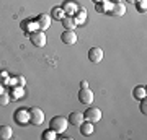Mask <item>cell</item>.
<instances>
[{
    "mask_svg": "<svg viewBox=\"0 0 147 140\" xmlns=\"http://www.w3.org/2000/svg\"><path fill=\"white\" fill-rule=\"evenodd\" d=\"M67 125H69V121L64 116H56L49 122V129H53L56 134H62V132L67 130Z\"/></svg>",
    "mask_w": 147,
    "mask_h": 140,
    "instance_id": "1",
    "label": "cell"
},
{
    "mask_svg": "<svg viewBox=\"0 0 147 140\" xmlns=\"http://www.w3.org/2000/svg\"><path fill=\"white\" fill-rule=\"evenodd\" d=\"M30 39H31L33 46H36V47L46 46V34H44V31H41V29H36V31L30 33Z\"/></svg>",
    "mask_w": 147,
    "mask_h": 140,
    "instance_id": "2",
    "label": "cell"
},
{
    "mask_svg": "<svg viewBox=\"0 0 147 140\" xmlns=\"http://www.w3.org/2000/svg\"><path fill=\"white\" fill-rule=\"evenodd\" d=\"M30 122L33 125H41L44 122V114L39 108H31L30 109Z\"/></svg>",
    "mask_w": 147,
    "mask_h": 140,
    "instance_id": "3",
    "label": "cell"
},
{
    "mask_svg": "<svg viewBox=\"0 0 147 140\" xmlns=\"http://www.w3.org/2000/svg\"><path fill=\"white\" fill-rule=\"evenodd\" d=\"M84 117L85 121H90V122H98V121L101 119V111L98 108H95V106H92V108H88L87 111L84 113Z\"/></svg>",
    "mask_w": 147,
    "mask_h": 140,
    "instance_id": "4",
    "label": "cell"
},
{
    "mask_svg": "<svg viewBox=\"0 0 147 140\" xmlns=\"http://www.w3.org/2000/svg\"><path fill=\"white\" fill-rule=\"evenodd\" d=\"M93 91L87 86V88H82V90H79V101L82 104H92L93 103Z\"/></svg>",
    "mask_w": 147,
    "mask_h": 140,
    "instance_id": "5",
    "label": "cell"
},
{
    "mask_svg": "<svg viewBox=\"0 0 147 140\" xmlns=\"http://www.w3.org/2000/svg\"><path fill=\"white\" fill-rule=\"evenodd\" d=\"M103 51H101L100 47H92L88 51V60L93 64H100L101 60H103Z\"/></svg>",
    "mask_w": 147,
    "mask_h": 140,
    "instance_id": "6",
    "label": "cell"
},
{
    "mask_svg": "<svg viewBox=\"0 0 147 140\" xmlns=\"http://www.w3.org/2000/svg\"><path fill=\"white\" fill-rule=\"evenodd\" d=\"M108 13H110V15H113V16H123L124 13H126V7H124V3H123V2H113Z\"/></svg>",
    "mask_w": 147,
    "mask_h": 140,
    "instance_id": "7",
    "label": "cell"
},
{
    "mask_svg": "<svg viewBox=\"0 0 147 140\" xmlns=\"http://www.w3.org/2000/svg\"><path fill=\"white\" fill-rule=\"evenodd\" d=\"M62 10L67 16H74L75 13H77V10H79V5H77L74 0H65L64 5H62Z\"/></svg>",
    "mask_w": 147,
    "mask_h": 140,
    "instance_id": "8",
    "label": "cell"
},
{
    "mask_svg": "<svg viewBox=\"0 0 147 140\" xmlns=\"http://www.w3.org/2000/svg\"><path fill=\"white\" fill-rule=\"evenodd\" d=\"M15 119H16V122H18V124L25 125L26 122H30V111H26L25 108H20L15 113Z\"/></svg>",
    "mask_w": 147,
    "mask_h": 140,
    "instance_id": "9",
    "label": "cell"
},
{
    "mask_svg": "<svg viewBox=\"0 0 147 140\" xmlns=\"http://www.w3.org/2000/svg\"><path fill=\"white\" fill-rule=\"evenodd\" d=\"M61 39H62L64 44L72 46V44H75V42H77V34H75V31H74V29H65V31L62 33Z\"/></svg>",
    "mask_w": 147,
    "mask_h": 140,
    "instance_id": "10",
    "label": "cell"
},
{
    "mask_svg": "<svg viewBox=\"0 0 147 140\" xmlns=\"http://www.w3.org/2000/svg\"><path fill=\"white\" fill-rule=\"evenodd\" d=\"M67 121H69V124L79 127V125L85 121V117H84V114H82V113H79V111H74V113H70V114H69Z\"/></svg>",
    "mask_w": 147,
    "mask_h": 140,
    "instance_id": "11",
    "label": "cell"
},
{
    "mask_svg": "<svg viewBox=\"0 0 147 140\" xmlns=\"http://www.w3.org/2000/svg\"><path fill=\"white\" fill-rule=\"evenodd\" d=\"M36 23H38V26H39V29H41V31L47 29V28L51 26V15H47V13H42V15H39V16L36 18Z\"/></svg>",
    "mask_w": 147,
    "mask_h": 140,
    "instance_id": "12",
    "label": "cell"
},
{
    "mask_svg": "<svg viewBox=\"0 0 147 140\" xmlns=\"http://www.w3.org/2000/svg\"><path fill=\"white\" fill-rule=\"evenodd\" d=\"M111 3H113V2H110V0H101V2H98V3H95V10L98 11V13H105V11H110Z\"/></svg>",
    "mask_w": 147,
    "mask_h": 140,
    "instance_id": "13",
    "label": "cell"
},
{
    "mask_svg": "<svg viewBox=\"0 0 147 140\" xmlns=\"http://www.w3.org/2000/svg\"><path fill=\"white\" fill-rule=\"evenodd\" d=\"M79 127H80V132H82L84 135H92V134L95 132L93 122H90V121H84V122H82Z\"/></svg>",
    "mask_w": 147,
    "mask_h": 140,
    "instance_id": "14",
    "label": "cell"
},
{
    "mask_svg": "<svg viewBox=\"0 0 147 140\" xmlns=\"http://www.w3.org/2000/svg\"><path fill=\"white\" fill-rule=\"evenodd\" d=\"M21 28H23L26 33H33V31H36V29H39L38 23L33 21V20H25L23 23H21Z\"/></svg>",
    "mask_w": 147,
    "mask_h": 140,
    "instance_id": "15",
    "label": "cell"
},
{
    "mask_svg": "<svg viewBox=\"0 0 147 140\" xmlns=\"http://www.w3.org/2000/svg\"><path fill=\"white\" fill-rule=\"evenodd\" d=\"M13 135L10 125H0V140H10Z\"/></svg>",
    "mask_w": 147,
    "mask_h": 140,
    "instance_id": "16",
    "label": "cell"
},
{
    "mask_svg": "<svg viewBox=\"0 0 147 140\" xmlns=\"http://www.w3.org/2000/svg\"><path fill=\"white\" fill-rule=\"evenodd\" d=\"M74 20H75L77 25H84L85 21H87V10L85 8H79L77 13L74 15Z\"/></svg>",
    "mask_w": 147,
    "mask_h": 140,
    "instance_id": "17",
    "label": "cell"
},
{
    "mask_svg": "<svg viewBox=\"0 0 147 140\" xmlns=\"http://www.w3.org/2000/svg\"><path fill=\"white\" fill-rule=\"evenodd\" d=\"M61 21H62V25H64L65 29H74V28H77V26H79L77 23H75V20H74V16H67V15H65Z\"/></svg>",
    "mask_w": 147,
    "mask_h": 140,
    "instance_id": "18",
    "label": "cell"
},
{
    "mask_svg": "<svg viewBox=\"0 0 147 140\" xmlns=\"http://www.w3.org/2000/svg\"><path fill=\"white\" fill-rule=\"evenodd\" d=\"M64 16H65V13H64L62 7H54L53 8V18L54 20H62Z\"/></svg>",
    "mask_w": 147,
    "mask_h": 140,
    "instance_id": "19",
    "label": "cell"
},
{
    "mask_svg": "<svg viewBox=\"0 0 147 140\" xmlns=\"http://www.w3.org/2000/svg\"><path fill=\"white\" fill-rule=\"evenodd\" d=\"M134 96H136L137 99L146 98V86H136V88H134Z\"/></svg>",
    "mask_w": 147,
    "mask_h": 140,
    "instance_id": "20",
    "label": "cell"
},
{
    "mask_svg": "<svg viewBox=\"0 0 147 140\" xmlns=\"http://www.w3.org/2000/svg\"><path fill=\"white\" fill-rule=\"evenodd\" d=\"M134 3L137 5V10L141 11V13H146V10H147V0H136Z\"/></svg>",
    "mask_w": 147,
    "mask_h": 140,
    "instance_id": "21",
    "label": "cell"
},
{
    "mask_svg": "<svg viewBox=\"0 0 147 140\" xmlns=\"http://www.w3.org/2000/svg\"><path fill=\"white\" fill-rule=\"evenodd\" d=\"M10 98H11V96L7 93V91H5V93H2V94H0V106H7V104L10 103Z\"/></svg>",
    "mask_w": 147,
    "mask_h": 140,
    "instance_id": "22",
    "label": "cell"
},
{
    "mask_svg": "<svg viewBox=\"0 0 147 140\" xmlns=\"http://www.w3.org/2000/svg\"><path fill=\"white\" fill-rule=\"evenodd\" d=\"M54 139H56V132H54L53 129L46 130V132L42 134V140H54Z\"/></svg>",
    "mask_w": 147,
    "mask_h": 140,
    "instance_id": "23",
    "label": "cell"
},
{
    "mask_svg": "<svg viewBox=\"0 0 147 140\" xmlns=\"http://www.w3.org/2000/svg\"><path fill=\"white\" fill-rule=\"evenodd\" d=\"M141 101H142V103H141V111L144 113V114H146V113H147V108H146V98L141 99Z\"/></svg>",
    "mask_w": 147,
    "mask_h": 140,
    "instance_id": "24",
    "label": "cell"
},
{
    "mask_svg": "<svg viewBox=\"0 0 147 140\" xmlns=\"http://www.w3.org/2000/svg\"><path fill=\"white\" fill-rule=\"evenodd\" d=\"M18 78V83H20V85H25V78L23 77H16Z\"/></svg>",
    "mask_w": 147,
    "mask_h": 140,
    "instance_id": "25",
    "label": "cell"
},
{
    "mask_svg": "<svg viewBox=\"0 0 147 140\" xmlns=\"http://www.w3.org/2000/svg\"><path fill=\"white\" fill-rule=\"evenodd\" d=\"M80 86H82V88H87V86H88V83H87V82H82V83H80Z\"/></svg>",
    "mask_w": 147,
    "mask_h": 140,
    "instance_id": "26",
    "label": "cell"
},
{
    "mask_svg": "<svg viewBox=\"0 0 147 140\" xmlns=\"http://www.w3.org/2000/svg\"><path fill=\"white\" fill-rule=\"evenodd\" d=\"M5 93V88H3V85H0V94Z\"/></svg>",
    "mask_w": 147,
    "mask_h": 140,
    "instance_id": "27",
    "label": "cell"
},
{
    "mask_svg": "<svg viewBox=\"0 0 147 140\" xmlns=\"http://www.w3.org/2000/svg\"><path fill=\"white\" fill-rule=\"evenodd\" d=\"M93 2H95V3H98V2H101V0H93Z\"/></svg>",
    "mask_w": 147,
    "mask_h": 140,
    "instance_id": "28",
    "label": "cell"
},
{
    "mask_svg": "<svg viewBox=\"0 0 147 140\" xmlns=\"http://www.w3.org/2000/svg\"><path fill=\"white\" fill-rule=\"evenodd\" d=\"M110 2H121V0H110Z\"/></svg>",
    "mask_w": 147,
    "mask_h": 140,
    "instance_id": "29",
    "label": "cell"
},
{
    "mask_svg": "<svg viewBox=\"0 0 147 140\" xmlns=\"http://www.w3.org/2000/svg\"><path fill=\"white\" fill-rule=\"evenodd\" d=\"M127 2H132V3H134V2H136V0H127Z\"/></svg>",
    "mask_w": 147,
    "mask_h": 140,
    "instance_id": "30",
    "label": "cell"
}]
</instances>
